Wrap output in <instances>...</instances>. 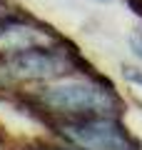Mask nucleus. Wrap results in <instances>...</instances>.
Here are the masks:
<instances>
[{
  "label": "nucleus",
  "mask_w": 142,
  "mask_h": 150,
  "mask_svg": "<svg viewBox=\"0 0 142 150\" xmlns=\"http://www.w3.org/2000/svg\"><path fill=\"white\" fill-rule=\"evenodd\" d=\"M42 100L60 112H110L117 105L112 88H100L87 80H65L45 88Z\"/></svg>",
  "instance_id": "obj_1"
},
{
  "label": "nucleus",
  "mask_w": 142,
  "mask_h": 150,
  "mask_svg": "<svg viewBox=\"0 0 142 150\" xmlns=\"http://www.w3.org/2000/svg\"><path fill=\"white\" fill-rule=\"evenodd\" d=\"M67 138L85 150H132L130 135L112 118H92L70 123L65 128Z\"/></svg>",
  "instance_id": "obj_2"
},
{
  "label": "nucleus",
  "mask_w": 142,
  "mask_h": 150,
  "mask_svg": "<svg viewBox=\"0 0 142 150\" xmlns=\"http://www.w3.org/2000/svg\"><path fill=\"white\" fill-rule=\"evenodd\" d=\"M13 68L18 75H30V78H45L53 73H63V60L50 50H30L25 48L15 60Z\"/></svg>",
  "instance_id": "obj_3"
},
{
  "label": "nucleus",
  "mask_w": 142,
  "mask_h": 150,
  "mask_svg": "<svg viewBox=\"0 0 142 150\" xmlns=\"http://www.w3.org/2000/svg\"><path fill=\"white\" fill-rule=\"evenodd\" d=\"M127 78H130V80H135V83H142V75L135 73V70H127Z\"/></svg>",
  "instance_id": "obj_4"
},
{
  "label": "nucleus",
  "mask_w": 142,
  "mask_h": 150,
  "mask_svg": "<svg viewBox=\"0 0 142 150\" xmlns=\"http://www.w3.org/2000/svg\"><path fill=\"white\" fill-rule=\"evenodd\" d=\"M58 150H65V148H58Z\"/></svg>",
  "instance_id": "obj_5"
}]
</instances>
